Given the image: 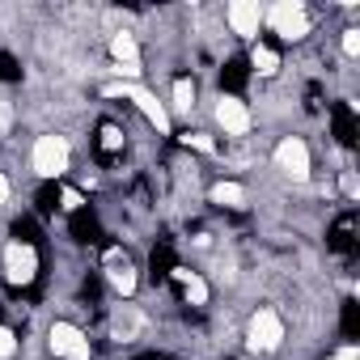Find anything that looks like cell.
Here are the masks:
<instances>
[{
    "mask_svg": "<svg viewBox=\"0 0 360 360\" xmlns=\"http://www.w3.org/2000/svg\"><path fill=\"white\" fill-rule=\"evenodd\" d=\"M326 250L352 263V255H356V208L339 212V221L326 229Z\"/></svg>",
    "mask_w": 360,
    "mask_h": 360,
    "instance_id": "cell-13",
    "label": "cell"
},
{
    "mask_svg": "<svg viewBox=\"0 0 360 360\" xmlns=\"http://www.w3.org/2000/svg\"><path fill=\"white\" fill-rule=\"evenodd\" d=\"M263 30L280 43H305L314 34V9L305 0H276L263 9Z\"/></svg>",
    "mask_w": 360,
    "mask_h": 360,
    "instance_id": "cell-1",
    "label": "cell"
},
{
    "mask_svg": "<svg viewBox=\"0 0 360 360\" xmlns=\"http://www.w3.org/2000/svg\"><path fill=\"white\" fill-rule=\"evenodd\" d=\"M123 148H127V136H123V123H98V136H94V153H98V165L106 169V165H115L119 157H123Z\"/></svg>",
    "mask_w": 360,
    "mask_h": 360,
    "instance_id": "cell-12",
    "label": "cell"
},
{
    "mask_svg": "<svg viewBox=\"0 0 360 360\" xmlns=\"http://www.w3.org/2000/svg\"><path fill=\"white\" fill-rule=\"evenodd\" d=\"M271 165L288 178V183H309L314 178V153H309V140L305 136H280V144L271 148Z\"/></svg>",
    "mask_w": 360,
    "mask_h": 360,
    "instance_id": "cell-6",
    "label": "cell"
},
{
    "mask_svg": "<svg viewBox=\"0 0 360 360\" xmlns=\"http://www.w3.org/2000/svg\"><path fill=\"white\" fill-rule=\"evenodd\" d=\"M43 271V255L34 242H18L9 238L5 246H0V276H5L9 288H30Z\"/></svg>",
    "mask_w": 360,
    "mask_h": 360,
    "instance_id": "cell-3",
    "label": "cell"
},
{
    "mask_svg": "<svg viewBox=\"0 0 360 360\" xmlns=\"http://www.w3.org/2000/svg\"><path fill=\"white\" fill-rule=\"evenodd\" d=\"M212 115H217V127H221L229 140H246V136L255 131V110H250L246 98H238V94H221Z\"/></svg>",
    "mask_w": 360,
    "mask_h": 360,
    "instance_id": "cell-8",
    "label": "cell"
},
{
    "mask_svg": "<svg viewBox=\"0 0 360 360\" xmlns=\"http://www.w3.org/2000/svg\"><path fill=\"white\" fill-rule=\"evenodd\" d=\"M195 98H200V89H195V81L183 72V77H174V85H169V110L174 115H195Z\"/></svg>",
    "mask_w": 360,
    "mask_h": 360,
    "instance_id": "cell-15",
    "label": "cell"
},
{
    "mask_svg": "<svg viewBox=\"0 0 360 360\" xmlns=\"http://www.w3.org/2000/svg\"><path fill=\"white\" fill-rule=\"evenodd\" d=\"M47 352H51L56 360H94L89 335H85L77 322H68V318H56V322L47 326Z\"/></svg>",
    "mask_w": 360,
    "mask_h": 360,
    "instance_id": "cell-7",
    "label": "cell"
},
{
    "mask_svg": "<svg viewBox=\"0 0 360 360\" xmlns=\"http://www.w3.org/2000/svg\"><path fill=\"white\" fill-rule=\"evenodd\" d=\"M18 347H22V343H18V330L0 322V360H13V356H18Z\"/></svg>",
    "mask_w": 360,
    "mask_h": 360,
    "instance_id": "cell-20",
    "label": "cell"
},
{
    "mask_svg": "<svg viewBox=\"0 0 360 360\" xmlns=\"http://www.w3.org/2000/svg\"><path fill=\"white\" fill-rule=\"evenodd\" d=\"M339 51H343L347 64L360 60V30H356V26H343V30H339Z\"/></svg>",
    "mask_w": 360,
    "mask_h": 360,
    "instance_id": "cell-18",
    "label": "cell"
},
{
    "mask_svg": "<svg viewBox=\"0 0 360 360\" xmlns=\"http://www.w3.org/2000/svg\"><path fill=\"white\" fill-rule=\"evenodd\" d=\"M60 208L72 217V212H81V208H89V200L77 191V187H60Z\"/></svg>",
    "mask_w": 360,
    "mask_h": 360,
    "instance_id": "cell-19",
    "label": "cell"
},
{
    "mask_svg": "<svg viewBox=\"0 0 360 360\" xmlns=\"http://www.w3.org/2000/svg\"><path fill=\"white\" fill-rule=\"evenodd\" d=\"M183 144H187V148H200V153H208V157H217V153H221V148H217V140H212V136H204V131H187V136H183Z\"/></svg>",
    "mask_w": 360,
    "mask_h": 360,
    "instance_id": "cell-21",
    "label": "cell"
},
{
    "mask_svg": "<svg viewBox=\"0 0 360 360\" xmlns=\"http://www.w3.org/2000/svg\"><path fill=\"white\" fill-rule=\"evenodd\" d=\"M0 81H9V85H13V81H22V64H18L9 51H0Z\"/></svg>",
    "mask_w": 360,
    "mask_h": 360,
    "instance_id": "cell-22",
    "label": "cell"
},
{
    "mask_svg": "<svg viewBox=\"0 0 360 360\" xmlns=\"http://www.w3.org/2000/svg\"><path fill=\"white\" fill-rule=\"evenodd\" d=\"M9 195H13V183H9V178H5V174H0V208H5V204H9Z\"/></svg>",
    "mask_w": 360,
    "mask_h": 360,
    "instance_id": "cell-23",
    "label": "cell"
},
{
    "mask_svg": "<svg viewBox=\"0 0 360 360\" xmlns=\"http://www.w3.org/2000/svg\"><path fill=\"white\" fill-rule=\"evenodd\" d=\"M30 169L43 178V183H60V178L72 169V144L64 131H43L30 144Z\"/></svg>",
    "mask_w": 360,
    "mask_h": 360,
    "instance_id": "cell-2",
    "label": "cell"
},
{
    "mask_svg": "<svg viewBox=\"0 0 360 360\" xmlns=\"http://www.w3.org/2000/svg\"><path fill=\"white\" fill-rule=\"evenodd\" d=\"M225 26H229L233 39L259 43L263 39V5L259 0H229L225 5Z\"/></svg>",
    "mask_w": 360,
    "mask_h": 360,
    "instance_id": "cell-9",
    "label": "cell"
},
{
    "mask_svg": "<svg viewBox=\"0 0 360 360\" xmlns=\"http://www.w3.org/2000/svg\"><path fill=\"white\" fill-rule=\"evenodd\" d=\"M221 68H225V72H221V81H225V94H238V89L250 81V68H246V60H242V56H229Z\"/></svg>",
    "mask_w": 360,
    "mask_h": 360,
    "instance_id": "cell-16",
    "label": "cell"
},
{
    "mask_svg": "<svg viewBox=\"0 0 360 360\" xmlns=\"http://www.w3.org/2000/svg\"><path fill=\"white\" fill-rule=\"evenodd\" d=\"M246 68H250V81H276L280 68H284V56H280L267 39H259V43H250V51H246Z\"/></svg>",
    "mask_w": 360,
    "mask_h": 360,
    "instance_id": "cell-11",
    "label": "cell"
},
{
    "mask_svg": "<svg viewBox=\"0 0 360 360\" xmlns=\"http://www.w3.org/2000/svg\"><path fill=\"white\" fill-rule=\"evenodd\" d=\"M106 284H110V292L115 297H136V288H140V276H136V263L123 255V246H106Z\"/></svg>",
    "mask_w": 360,
    "mask_h": 360,
    "instance_id": "cell-10",
    "label": "cell"
},
{
    "mask_svg": "<svg viewBox=\"0 0 360 360\" xmlns=\"http://www.w3.org/2000/svg\"><path fill=\"white\" fill-rule=\"evenodd\" d=\"M284 339H288L284 314L271 309V305H259V309L250 314V322H246V347L259 352V356H271V352L284 347Z\"/></svg>",
    "mask_w": 360,
    "mask_h": 360,
    "instance_id": "cell-5",
    "label": "cell"
},
{
    "mask_svg": "<svg viewBox=\"0 0 360 360\" xmlns=\"http://www.w3.org/2000/svg\"><path fill=\"white\" fill-rule=\"evenodd\" d=\"M250 200V191L242 183H233V178H217V183L208 187V204L212 208H225V212H242Z\"/></svg>",
    "mask_w": 360,
    "mask_h": 360,
    "instance_id": "cell-14",
    "label": "cell"
},
{
    "mask_svg": "<svg viewBox=\"0 0 360 360\" xmlns=\"http://www.w3.org/2000/svg\"><path fill=\"white\" fill-rule=\"evenodd\" d=\"M102 98H123V102H131V106L148 119V127H157L161 136H169V110L157 102V94H153L148 85H140V81H110V85H102Z\"/></svg>",
    "mask_w": 360,
    "mask_h": 360,
    "instance_id": "cell-4",
    "label": "cell"
},
{
    "mask_svg": "<svg viewBox=\"0 0 360 360\" xmlns=\"http://www.w3.org/2000/svg\"><path fill=\"white\" fill-rule=\"evenodd\" d=\"M72 238H77V242H94V238H98V217H94L89 208L72 212Z\"/></svg>",
    "mask_w": 360,
    "mask_h": 360,
    "instance_id": "cell-17",
    "label": "cell"
}]
</instances>
